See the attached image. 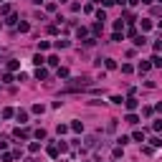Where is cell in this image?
<instances>
[{
  "label": "cell",
  "instance_id": "cell-6",
  "mask_svg": "<svg viewBox=\"0 0 162 162\" xmlns=\"http://www.w3.org/2000/svg\"><path fill=\"white\" fill-rule=\"evenodd\" d=\"M86 147H96V137H94V134H91V137H86Z\"/></svg>",
  "mask_w": 162,
  "mask_h": 162
},
{
  "label": "cell",
  "instance_id": "cell-8",
  "mask_svg": "<svg viewBox=\"0 0 162 162\" xmlns=\"http://www.w3.org/2000/svg\"><path fill=\"white\" fill-rule=\"evenodd\" d=\"M134 43H137V46H144V43H147V38H144V36H137V38H134Z\"/></svg>",
  "mask_w": 162,
  "mask_h": 162
},
{
  "label": "cell",
  "instance_id": "cell-5",
  "mask_svg": "<svg viewBox=\"0 0 162 162\" xmlns=\"http://www.w3.org/2000/svg\"><path fill=\"white\" fill-rule=\"evenodd\" d=\"M48 155L51 157H58V147H56V144H51V147H48Z\"/></svg>",
  "mask_w": 162,
  "mask_h": 162
},
{
  "label": "cell",
  "instance_id": "cell-11",
  "mask_svg": "<svg viewBox=\"0 0 162 162\" xmlns=\"http://www.w3.org/2000/svg\"><path fill=\"white\" fill-rule=\"evenodd\" d=\"M71 129H74V132H81V129H84V124H81V122H74V124H71Z\"/></svg>",
  "mask_w": 162,
  "mask_h": 162
},
{
  "label": "cell",
  "instance_id": "cell-3",
  "mask_svg": "<svg viewBox=\"0 0 162 162\" xmlns=\"http://www.w3.org/2000/svg\"><path fill=\"white\" fill-rule=\"evenodd\" d=\"M124 104H127V109H129V112H132V109H137V99H134V96H129Z\"/></svg>",
  "mask_w": 162,
  "mask_h": 162
},
{
  "label": "cell",
  "instance_id": "cell-10",
  "mask_svg": "<svg viewBox=\"0 0 162 162\" xmlns=\"http://www.w3.org/2000/svg\"><path fill=\"white\" fill-rule=\"evenodd\" d=\"M36 76H38V79H46V76H48V71H46V69H38Z\"/></svg>",
  "mask_w": 162,
  "mask_h": 162
},
{
  "label": "cell",
  "instance_id": "cell-9",
  "mask_svg": "<svg viewBox=\"0 0 162 162\" xmlns=\"http://www.w3.org/2000/svg\"><path fill=\"white\" fill-rule=\"evenodd\" d=\"M28 28H31L28 23H18V31H20V33H28Z\"/></svg>",
  "mask_w": 162,
  "mask_h": 162
},
{
  "label": "cell",
  "instance_id": "cell-14",
  "mask_svg": "<svg viewBox=\"0 0 162 162\" xmlns=\"http://www.w3.org/2000/svg\"><path fill=\"white\" fill-rule=\"evenodd\" d=\"M43 109H46L43 104H36V106H33V112H36V114H43Z\"/></svg>",
  "mask_w": 162,
  "mask_h": 162
},
{
  "label": "cell",
  "instance_id": "cell-15",
  "mask_svg": "<svg viewBox=\"0 0 162 162\" xmlns=\"http://www.w3.org/2000/svg\"><path fill=\"white\" fill-rule=\"evenodd\" d=\"M43 61H46V58H43V56H41V53H38V56H36V58H33V63H36V66H41V63H43Z\"/></svg>",
  "mask_w": 162,
  "mask_h": 162
},
{
  "label": "cell",
  "instance_id": "cell-16",
  "mask_svg": "<svg viewBox=\"0 0 162 162\" xmlns=\"http://www.w3.org/2000/svg\"><path fill=\"white\" fill-rule=\"evenodd\" d=\"M152 63H155V66H162V58L160 56H152Z\"/></svg>",
  "mask_w": 162,
  "mask_h": 162
},
{
  "label": "cell",
  "instance_id": "cell-12",
  "mask_svg": "<svg viewBox=\"0 0 162 162\" xmlns=\"http://www.w3.org/2000/svg\"><path fill=\"white\" fill-rule=\"evenodd\" d=\"M150 71V63H139V74H147Z\"/></svg>",
  "mask_w": 162,
  "mask_h": 162
},
{
  "label": "cell",
  "instance_id": "cell-7",
  "mask_svg": "<svg viewBox=\"0 0 162 162\" xmlns=\"http://www.w3.org/2000/svg\"><path fill=\"white\" fill-rule=\"evenodd\" d=\"M132 137L137 139V142H144V132H134V134H132Z\"/></svg>",
  "mask_w": 162,
  "mask_h": 162
},
{
  "label": "cell",
  "instance_id": "cell-13",
  "mask_svg": "<svg viewBox=\"0 0 162 162\" xmlns=\"http://www.w3.org/2000/svg\"><path fill=\"white\" fill-rule=\"evenodd\" d=\"M127 122H129V124H137L139 119H137V117H134V114H127Z\"/></svg>",
  "mask_w": 162,
  "mask_h": 162
},
{
  "label": "cell",
  "instance_id": "cell-1",
  "mask_svg": "<svg viewBox=\"0 0 162 162\" xmlns=\"http://www.w3.org/2000/svg\"><path fill=\"white\" fill-rule=\"evenodd\" d=\"M89 81H91L89 76H79V79H71V84L66 89H69V91L71 89H84V86H89Z\"/></svg>",
  "mask_w": 162,
  "mask_h": 162
},
{
  "label": "cell",
  "instance_id": "cell-4",
  "mask_svg": "<svg viewBox=\"0 0 162 162\" xmlns=\"http://www.w3.org/2000/svg\"><path fill=\"white\" fill-rule=\"evenodd\" d=\"M28 134H31L28 129H15V137H23V139H28Z\"/></svg>",
  "mask_w": 162,
  "mask_h": 162
},
{
  "label": "cell",
  "instance_id": "cell-2",
  "mask_svg": "<svg viewBox=\"0 0 162 162\" xmlns=\"http://www.w3.org/2000/svg\"><path fill=\"white\" fill-rule=\"evenodd\" d=\"M15 117H18L20 124H25V122H28V112H25V109H18V112H15Z\"/></svg>",
  "mask_w": 162,
  "mask_h": 162
}]
</instances>
